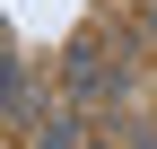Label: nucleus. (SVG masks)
Instances as JSON below:
<instances>
[{"mask_svg":"<svg viewBox=\"0 0 157 149\" xmlns=\"http://www.w3.org/2000/svg\"><path fill=\"white\" fill-rule=\"evenodd\" d=\"M44 149H78V123H70V114H52V123H44Z\"/></svg>","mask_w":157,"mask_h":149,"instance_id":"f257e3e1","label":"nucleus"}]
</instances>
